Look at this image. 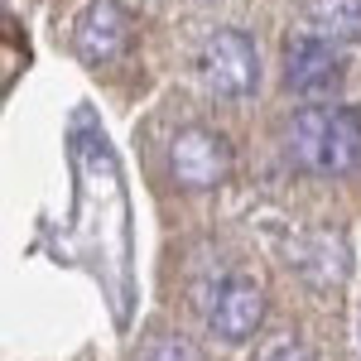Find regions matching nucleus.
I'll list each match as a JSON object with an SVG mask.
<instances>
[{
  "label": "nucleus",
  "instance_id": "1",
  "mask_svg": "<svg viewBox=\"0 0 361 361\" xmlns=\"http://www.w3.org/2000/svg\"><path fill=\"white\" fill-rule=\"evenodd\" d=\"M284 154L289 164L318 178H342L361 164V111L357 106H328L308 102L284 130Z\"/></svg>",
  "mask_w": 361,
  "mask_h": 361
},
{
  "label": "nucleus",
  "instance_id": "2",
  "mask_svg": "<svg viewBox=\"0 0 361 361\" xmlns=\"http://www.w3.org/2000/svg\"><path fill=\"white\" fill-rule=\"evenodd\" d=\"M197 73H202V87L222 102H241L255 92L260 82V58H255V44L241 29H217L207 44H202V58H197Z\"/></svg>",
  "mask_w": 361,
  "mask_h": 361
},
{
  "label": "nucleus",
  "instance_id": "3",
  "mask_svg": "<svg viewBox=\"0 0 361 361\" xmlns=\"http://www.w3.org/2000/svg\"><path fill=\"white\" fill-rule=\"evenodd\" d=\"M169 173L178 188H217L231 178V145L222 130L188 126L169 145Z\"/></svg>",
  "mask_w": 361,
  "mask_h": 361
},
{
  "label": "nucleus",
  "instance_id": "4",
  "mask_svg": "<svg viewBox=\"0 0 361 361\" xmlns=\"http://www.w3.org/2000/svg\"><path fill=\"white\" fill-rule=\"evenodd\" d=\"M284 82L294 97L304 102H323L342 87V58H337L333 39H318V34H294L284 44Z\"/></svg>",
  "mask_w": 361,
  "mask_h": 361
},
{
  "label": "nucleus",
  "instance_id": "5",
  "mask_svg": "<svg viewBox=\"0 0 361 361\" xmlns=\"http://www.w3.org/2000/svg\"><path fill=\"white\" fill-rule=\"evenodd\" d=\"M265 318V294L255 279H222L207 299V328L217 342L236 347V342H250L255 328Z\"/></svg>",
  "mask_w": 361,
  "mask_h": 361
},
{
  "label": "nucleus",
  "instance_id": "6",
  "mask_svg": "<svg viewBox=\"0 0 361 361\" xmlns=\"http://www.w3.org/2000/svg\"><path fill=\"white\" fill-rule=\"evenodd\" d=\"M73 49L92 68L116 63V58L130 49V15H126V5H116V0L87 5L82 15H78V25H73Z\"/></svg>",
  "mask_w": 361,
  "mask_h": 361
},
{
  "label": "nucleus",
  "instance_id": "7",
  "mask_svg": "<svg viewBox=\"0 0 361 361\" xmlns=\"http://www.w3.org/2000/svg\"><path fill=\"white\" fill-rule=\"evenodd\" d=\"M304 25H308V34L333 39V44L361 39V0H308Z\"/></svg>",
  "mask_w": 361,
  "mask_h": 361
},
{
  "label": "nucleus",
  "instance_id": "8",
  "mask_svg": "<svg viewBox=\"0 0 361 361\" xmlns=\"http://www.w3.org/2000/svg\"><path fill=\"white\" fill-rule=\"evenodd\" d=\"M149 361H202V352H197L193 342H183V337H164V342L149 352Z\"/></svg>",
  "mask_w": 361,
  "mask_h": 361
},
{
  "label": "nucleus",
  "instance_id": "9",
  "mask_svg": "<svg viewBox=\"0 0 361 361\" xmlns=\"http://www.w3.org/2000/svg\"><path fill=\"white\" fill-rule=\"evenodd\" d=\"M260 361H313V357H308L299 342L284 337V342H275V347H265V357H260Z\"/></svg>",
  "mask_w": 361,
  "mask_h": 361
}]
</instances>
